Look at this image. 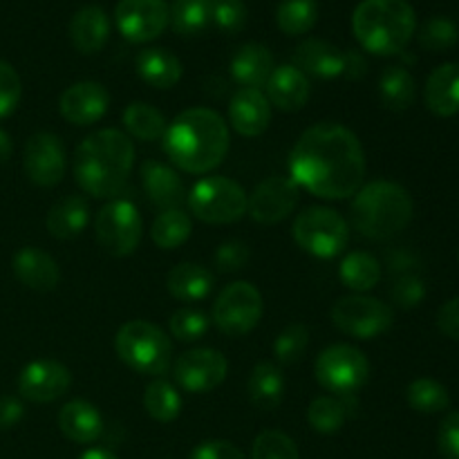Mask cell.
I'll return each instance as SVG.
<instances>
[{"label": "cell", "instance_id": "obj_1", "mask_svg": "<svg viewBox=\"0 0 459 459\" xmlns=\"http://www.w3.org/2000/svg\"><path fill=\"white\" fill-rule=\"evenodd\" d=\"M290 170L296 184L323 200H345L363 186L366 152L350 128L332 121L312 126L291 148Z\"/></svg>", "mask_w": 459, "mask_h": 459}, {"label": "cell", "instance_id": "obj_2", "mask_svg": "<svg viewBox=\"0 0 459 459\" xmlns=\"http://www.w3.org/2000/svg\"><path fill=\"white\" fill-rule=\"evenodd\" d=\"M229 126L211 108L179 112L164 133V151L184 173L204 175L222 164L229 152Z\"/></svg>", "mask_w": 459, "mask_h": 459}, {"label": "cell", "instance_id": "obj_3", "mask_svg": "<svg viewBox=\"0 0 459 459\" xmlns=\"http://www.w3.org/2000/svg\"><path fill=\"white\" fill-rule=\"evenodd\" d=\"M134 169V143L117 128L88 134L74 151V179L88 195H119Z\"/></svg>", "mask_w": 459, "mask_h": 459}, {"label": "cell", "instance_id": "obj_4", "mask_svg": "<svg viewBox=\"0 0 459 459\" xmlns=\"http://www.w3.org/2000/svg\"><path fill=\"white\" fill-rule=\"evenodd\" d=\"M415 30L417 16L408 0H363L352 13L354 36L377 56L402 54Z\"/></svg>", "mask_w": 459, "mask_h": 459}, {"label": "cell", "instance_id": "obj_5", "mask_svg": "<svg viewBox=\"0 0 459 459\" xmlns=\"http://www.w3.org/2000/svg\"><path fill=\"white\" fill-rule=\"evenodd\" d=\"M412 197L402 184L377 179L354 193L350 218L354 229L370 240H388L412 220Z\"/></svg>", "mask_w": 459, "mask_h": 459}, {"label": "cell", "instance_id": "obj_6", "mask_svg": "<svg viewBox=\"0 0 459 459\" xmlns=\"http://www.w3.org/2000/svg\"><path fill=\"white\" fill-rule=\"evenodd\" d=\"M115 350L117 357L139 375L161 379L173 366V343L164 330L148 321H128L121 325Z\"/></svg>", "mask_w": 459, "mask_h": 459}, {"label": "cell", "instance_id": "obj_7", "mask_svg": "<svg viewBox=\"0 0 459 459\" xmlns=\"http://www.w3.org/2000/svg\"><path fill=\"white\" fill-rule=\"evenodd\" d=\"M291 233H294V240L300 249L307 251L314 258L323 260L341 255L350 242V224L345 222L343 215L327 209V206L305 209L294 220Z\"/></svg>", "mask_w": 459, "mask_h": 459}, {"label": "cell", "instance_id": "obj_8", "mask_svg": "<svg viewBox=\"0 0 459 459\" xmlns=\"http://www.w3.org/2000/svg\"><path fill=\"white\" fill-rule=\"evenodd\" d=\"M247 193L222 175L202 178L186 195V204L197 220L206 224H231L247 213Z\"/></svg>", "mask_w": 459, "mask_h": 459}, {"label": "cell", "instance_id": "obj_9", "mask_svg": "<svg viewBox=\"0 0 459 459\" xmlns=\"http://www.w3.org/2000/svg\"><path fill=\"white\" fill-rule=\"evenodd\" d=\"M314 375L327 393H334V397H352L370 379V361L354 345H330L318 354Z\"/></svg>", "mask_w": 459, "mask_h": 459}, {"label": "cell", "instance_id": "obj_10", "mask_svg": "<svg viewBox=\"0 0 459 459\" xmlns=\"http://www.w3.org/2000/svg\"><path fill=\"white\" fill-rule=\"evenodd\" d=\"M97 242L106 254L115 258H126L134 254L142 242L143 222L137 206L130 200H110L94 220Z\"/></svg>", "mask_w": 459, "mask_h": 459}, {"label": "cell", "instance_id": "obj_11", "mask_svg": "<svg viewBox=\"0 0 459 459\" xmlns=\"http://www.w3.org/2000/svg\"><path fill=\"white\" fill-rule=\"evenodd\" d=\"M263 296L251 282L238 281L231 282L220 291L213 305V325L224 336H245L254 330L263 318Z\"/></svg>", "mask_w": 459, "mask_h": 459}, {"label": "cell", "instance_id": "obj_12", "mask_svg": "<svg viewBox=\"0 0 459 459\" xmlns=\"http://www.w3.org/2000/svg\"><path fill=\"white\" fill-rule=\"evenodd\" d=\"M330 316L336 330L361 341L377 339V336L385 334L393 327V309H390V305L363 294L343 296V299L336 300Z\"/></svg>", "mask_w": 459, "mask_h": 459}, {"label": "cell", "instance_id": "obj_13", "mask_svg": "<svg viewBox=\"0 0 459 459\" xmlns=\"http://www.w3.org/2000/svg\"><path fill=\"white\" fill-rule=\"evenodd\" d=\"M229 361L220 350L195 348L178 357L173 366L175 384L193 394H204L227 379Z\"/></svg>", "mask_w": 459, "mask_h": 459}, {"label": "cell", "instance_id": "obj_14", "mask_svg": "<svg viewBox=\"0 0 459 459\" xmlns=\"http://www.w3.org/2000/svg\"><path fill=\"white\" fill-rule=\"evenodd\" d=\"M115 22L130 43H151L169 27L170 7L166 0H119Z\"/></svg>", "mask_w": 459, "mask_h": 459}, {"label": "cell", "instance_id": "obj_15", "mask_svg": "<svg viewBox=\"0 0 459 459\" xmlns=\"http://www.w3.org/2000/svg\"><path fill=\"white\" fill-rule=\"evenodd\" d=\"M22 169L31 184L52 188L65 178V151L56 134L36 133L27 139Z\"/></svg>", "mask_w": 459, "mask_h": 459}, {"label": "cell", "instance_id": "obj_16", "mask_svg": "<svg viewBox=\"0 0 459 459\" xmlns=\"http://www.w3.org/2000/svg\"><path fill=\"white\" fill-rule=\"evenodd\" d=\"M296 204H299V184L290 178L273 175L255 186L247 200V211L258 224H278L294 213Z\"/></svg>", "mask_w": 459, "mask_h": 459}, {"label": "cell", "instance_id": "obj_17", "mask_svg": "<svg viewBox=\"0 0 459 459\" xmlns=\"http://www.w3.org/2000/svg\"><path fill=\"white\" fill-rule=\"evenodd\" d=\"M72 384V375L61 361L36 359L22 368L18 377V393L34 403H49L61 399Z\"/></svg>", "mask_w": 459, "mask_h": 459}, {"label": "cell", "instance_id": "obj_18", "mask_svg": "<svg viewBox=\"0 0 459 459\" xmlns=\"http://www.w3.org/2000/svg\"><path fill=\"white\" fill-rule=\"evenodd\" d=\"M110 108V94L97 81H79L61 94L58 110L67 124L92 126Z\"/></svg>", "mask_w": 459, "mask_h": 459}, {"label": "cell", "instance_id": "obj_19", "mask_svg": "<svg viewBox=\"0 0 459 459\" xmlns=\"http://www.w3.org/2000/svg\"><path fill=\"white\" fill-rule=\"evenodd\" d=\"M294 65L305 76L336 79V76H345L348 72V52L327 40L309 39L294 49Z\"/></svg>", "mask_w": 459, "mask_h": 459}, {"label": "cell", "instance_id": "obj_20", "mask_svg": "<svg viewBox=\"0 0 459 459\" xmlns=\"http://www.w3.org/2000/svg\"><path fill=\"white\" fill-rule=\"evenodd\" d=\"M229 121L242 137H260L272 121V103L260 90L240 88L229 103Z\"/></svg>", "mask_w": 459, "mask_h": 459}, {"label": "cell", "instance_id": "obj_21", "mask_svg": "<svg viewBox=\"0 0 459 459\" xmlns=\"http://www.w3.org/2000/svg\"><path fill=\"white\" fill-rule=\"evenodd\" d=\"M264 90H267L264 94L267 101L282 112L303 110L312 94L309 79L296 65L273 67Z\"/></svg>", "mask_w": 459, "mask_h": 459}, {"label": "cell", "instance_id": "obj_22", "mask_svg": "<svg viewBox=\"0 0 459 459\" xmlns=\"http://www.w3.org/2000/svg\"><path fill=\"white\" fill-rule=\"evenodd\" d=\"M142 186L148 200L164 211L182 209L186 202L182 178L170 166L157 160H148L142 164Z\"/></svg>", "mask_w": 459, "mask_h": 459}, {"label": "cell", "instance_id": "obj_23", "mask_svg": "<svg viewBox=\"0 0 459 459\" xmlns=\"http://www.w3.org/2000/svg\"><path fill=\"white\" fill-rule=\"evenodd\" d=\"M12 269L18 282L34 291H52L61 281V269L56 260L39 247H22L13 255Z\"/></svg>", "mask_w": 459, "mask_h": 459}, {"label": "cell", "instance_id": "obj_24", "mask_svg": "<svg viewBox=\"0 0 459 459\" xmlns=\"http://www.w3.org/2000/svg\"><path fill=\"white\" fill-rule=\"evenodd\" d=\"M58 429L76 444H92L103 435V417L85 399H72L58 412Z\"/></svg>", "mask_w": 459, "mask_h": 459}, {"label": "cell", "instance_id": "obj_25", "mask_svg": "<svg viewBox=\"0 0 459 459\" xmlns=\"http://www.w3.org/2000/svg\"><path fill=\"white\" fill-rule=\"evenodd\" d=\"M424 101L437 117L459 115V63H444L430 72Z\"/></svg>", "mask_w": 459, "mask_h": 459}, {"label": "cell", "instance_id": "obj_26", "mask_svg": "<svg viewBox=\"0 0 459 459\" xmlns=\"http://www.w3.org/2000/svg\"><path fill=\"white\" fill-rule=\"evenodd\" d=\"M67 31H70L72 45L81 54H97L108 43L110 21H108V13L99 4H88V7H81L72 16Z\"/></svg>", "mask_w": 459, "mask_h": 459}, {"label": "cell", "instance_id": "obj_27", "mask_svg": "<svg viewBox=\"0 0 459 459\" xmlns=\"http://www.w3.org/2000/svg\"><path fill=\"white\" fill-rule=\"evenodd\" d=\"M273 67L276 65H273L272 52L260 43L242 45L231 58V74L242 88L260 90L267 85Z\"/></svg>", "mask_w": 459, "mask_h": 459}, {"label": "cell", "instance_id": "obj_28", "mask_svg": "<svg viewBox=\"0 0 459 459\" xmlns=\"http://www.w3.org/2000/svg\"><path fill=\"white\" fill-rule=\"evenodd\" d=\"M215 276L200 263H179L166 276V287L170 296L184 303H197L204 300L213 291Z\"/></svg>", "mask_w": 459, "mask_h": 459}, {"label": "cell", "instance_id": "obj_29", "mask_svg": "<svg viewBox=\"0 0 459 459\" xmlns=\"http://www.w3.org/2000/svg\"><path fill=\"white\" fill-rule=\"evenodd\" d=\"M247 394L258 411H276L285 397V377H282L281 368L267 361L258 363L247 381Z\"/></svg>", "mask_w": 459, "mask_h": 459}, {"label": "cell", "instance_id": "obj_30", "mask_svg": "<svg viewBox=\"0 0 459 459\" xmlns=\"http://www.w3.org/2000/svg\"><path fill=\"white\" fill-rule=\"evenodd\" d=\"M90 222V206L83 195H65L49 209L48 231L56 240H72Z\"/></svg>", "mask_w": 459, "mask_h": 459}, {"label": "cell", "instance_id": "obj_31", "mask_svg": "<svg viewBox=\"0 0 459 459\" xmlns=\"http://www.w3.org/2000/svg\"><path fill=\"white\" fill-rule=\"evenodd\" d=\"M137 74L151 88L169 90L182 79V63L169 49L148 48L137 56Z\"/></svg>", "mask_w": 459, "mask_h": 459}, {"label": "cell", "instance_id": "obj_32", "mask_svg": "<svg viewBox=\"0 0 459 459\" xmlns=\"http://www.w3.org/2000/svg\"><path fill=\"white\" fill-rule=\"evenodd\" d=\"M357 412L352 397H316L307 408V421L316 433L334 435Z\"/></svg>", "mask_w": 459, "mask_h": 459}, {"label": "cell", "instance_id": "obj_33", "mask_svg": "<svg viewBox=\"0 0 459 459\" xmlns=\"http://www.w3.org/2000/svg\"><path fill=\"white\" fill-rule=\"evenodd\" d=\"M415 79L411 72L402 65L385 67L379 79V97L388 110L403 112L415 103Z\"/></svg>", "mask_w": 459, "mask_h": 459}, {"label": "cell", "instance_id": "obj_34", "mask_svg": "<svg viewBox=\"0 0 459 459\" xmlns=\"http://www.w3.org/2000/svg\"><path fill=\"white\" fill-rule=\"evenodd\" d=\"M339 278L345 287L363 294L381 281V264L368 251H352L341 260Z\"/></svg>", "mask_w": 459, "mask_h": 459}, {"label": "cell", "instance_id": "obj_35", "mask_svg": "<svg viewBox=\"0 0 459 459\" xmlns=\"http://www.w3.org/2000/svg\"><path fill=\"white\" fill-rule=\"evenodd\" d=\"M124 126L139 142H157V139L164 137L169 121L151 103L133 101L124 110Z\"/></svg>", "mask_w": 459, "mask_h": 459}, {"label": "cell", "instance_id": "obj_36", "mask_svg": "<svg viewBox=\"0 0 459 459\" xmlns=\"http://www.w3.org/2000/svg\"><path fill=\"white\" fill-rule=\"evenodd\" d=\"M213 22V0H173L170 25L178 34H202Z\"/></svg>", "mask_w": 459, "mask_h": 459}, {"label": "cell", "instance_id": "obj_37", "mask_svg": "<svg viewBox=\"0 0 459 459\" xmlns=\"http://www.w3.org/2000/svg\"><path fill=\"white\" fill-rule=\"evenodd\" d=\"M191 233H193V222L182 209L161 211V213L157 215L155 222H152V229H151L152 242L164 251L182 247L184 242L191 238Z\"/></svg>", "mask_w": 459, "mask_h": 459}, {"label": "cell", "instance_id": "obj_38", "mask_svg": "<svg viewBox=\"0 0 459 459\" xmlns=\"http://www.w3.org/2000/svg\"><path fill=\"white\" fill-rule=\"evenodd\" d=\"M143 408L148 415L160 424H170L182 412V397H179L178 388L164 379H155L148 384L146 393H143Z\"/></svg>", "mask_w": 459, "mask_h": 459}, {"label": "cell", "instance_id": "obj_39", "mask_svg": "<svg viewBox=\"0 0 459 459\" xmlns=\"http://www.w3.org/2000/svg\"><path fill=\"white\" fill-rule=\"evenodd\" d=\"M318 21L316 0H282L278 4L276 22L287 36L307 34Z\"/></svg>", "mask_w": 459, "mask_h": 459}, {"label": "cell", "instance_id": "obj_40", "mask_svg": "<svg viewBox=\"0 0 459 459\" xmlns=\"http://www.w3.org/2000/svg\"><path fill=\"white\" fill-rule=\"evenodd\" d=\"M406 399L412 411L421 412V415H435L451 406L448 390L439 381L429 379V377L412 381L406 390Z\"/></svg>", "mask_w": 459, "mask_h": 459}, {"label": "cell", "instance_id": "obj_41", "mask_svg": "<svg viewBox=\"0 0 459 459\" xmlns=\"http://www.w3.org/2000/svg\"><path fill=\"white\" fill-rule=\"evenodd\" d=\"M309 345V330L303 323H291L285 330L278 334L276 343H273V357L278 359V363L282 366H291V363H299L305 357Z\"/></svg>", "mask_w": 459, "mask_h": 459}, {"label": "cell", "instance_id": "obj_42", "mask_svg": "<svg viewBox=\"0 0 459 459\" xmlns=\"http://www.w3.org/2000/svg\"><path fill=\"white\" fill-rule=\"evenodd\" d=\"M459 40V30L451 18L435 16L426 21L420 30V45L430 52H446L455 48Z\"/></svg>", "mask_w": 459, "mask_h": 459}, {"label": "cell", "instance_id": "obj_43", "mask_svg": "<svg viewBox=\"0 0 459 459\" xmlns=\"http://www.w3.org/2000/svg\"><path fill=\"white\" fill-rule=\"evenodd\" d=\"M209 316L200 309L193 307H182L170 316V334L173 339H178L179 343H191V341H200L202 336L209 332Z\"/></svg>", "mask_w": 459, "mask_h": 459}, {"label": "cell", "instance_id": "obj_44", "mask_svg": "<svg viewBox=\"0 0 459 459\" xmlns=\"http://www.w3.org/2000/svg\"><path fill=\"white\" fill-rule=\"evenodd\" d=\"M251 459H300V453L290 435L281 430H264L255 437Z\"/></svg>", "mask_w": 459, "mask_h": 459}, {"label": "cell", "instance_id": "obj_45", "mask_svg": "<svg viewBox=\"0 0 459 459\" xmlns=\"http://www.w3.org/2000/svg\"><path fill=\"white\" fill-rule=\"evenodd\" d=\"M247 22V7L242 0H213V25L227 34H238Z\"/></svg>", "mask_w": 459, "mask_h": 459}, {"label": "cell", "instance_id": "obj_46", "mask_svg": "<svg viewBox=\"0 0 459 459\" xmlns=\"http://www.w3.org/2000/svg\"><path fill=\"white\" fill-rule=\"evenodd\" d=\"M21 94L22 85L18 72L7 61H0V119H4V117L16 110Z\"/></svg>", "mask_w": 459, "mask_h": 459}, {"label": "cell", "instance_id": "obj_47", "mask_svg": "<svg viewBox=\"0 0 459 459\" xmlns=\"http://www.w3.org/2000/svg\"><path fill=\"white\" fill-rule=\"evenodd\" d=\"M390 296H393V303H397L402 309H412L424 300L426 287L421 278L412 276V273H403L394 281Z\"/></svg>", "mask_w": 459, "mask_h": 459}, {"label": "cell", "instance_id": "obj_48", "mask_svg": "<svg viewBox=\"0 0 459 459\" xmlns=\"http://www.w3.org/2000/svg\"><path fill=\"white\" fill-rule=\"evenodd\" d=\"M251 254H249V247L240 240H229L222 242L215 251V267L220 269L222 273H233L238 269L245 267L249 263Z\"/></svg>", "mask_w": 459, "mask_h": 459}, {"label": "cell", "instance_id": "obj_49", "mask_svg": "<svg viewBox=\"0 0 459 459\" xmlns=\"http://www.w3.org/2000/svg\"><path fill=\"white\" fill-rule=\"evenodd\" d=\"M437 448L444 459H459V411L448 412L439 424Z\"/></svg>", "mask_w": 459, "mask_h": 459}, {"label": "cell", "instance_id": "obj_50", "mask_svg": "<svg viewBox=\"0 0 459 459\" xmlns=\"http://www.w3.org/2000/svg\"><path fill=\"white\" fill-rule=\"evenodd\" d=\"M188 459H245L240 448L233 446L231 442L224 439H211V442H202L200 446L193 448Z\"/></svg>", "mask_w": 459, "mask_h": 459}, {"label": "cell", "instance_id": "obj_51", "mask_svg": "<svg viewBox=\"0 0 459 459\" xmlns=\"http://www.w3.org/2000/svg\"><path fill=\"white\" fill-rule=\"evenodd\" d=\"M437 327L448 339L459 341V299H451L439 307Z\"/></svg>", "mask_w": 459, "mask_h": 459}, {"label": "cell", "instance_id": "obj_52", "mask_svg": "<svg viewBox=\"0 0 459 459\" xmlns=\"http://www.w3.org/2000/svg\"><path fill=\"white\" fill-rule=\"evenodd\" d=\"M25 415V406L16 397H0V430H9L18 424Z\"/></svg>", "mask_w": 459, "mask_h": 459}, {"label": "cell", "instance_id": "obj_53", "mask_svg": "<svg viewBox=\"0 0 459 459\" xmlns=\"http://www.w3.org/2000/svg\"><path fill=\"white\" fill-rule=\"evenodd\" d=\"M368 70V63L366 58L361 56L359 52L350 49L348 52V72H345V79H361Z\"/></svg>", "mask_w": 459, "mask_h": 459}, {"label": "cell", "instance_id": "obj_54", "mask_svg": "<svg viewBox=\"0 0 459 459\" xmlns=\"http://www.w3.org/2000/svg\"><path fill=\"white\" fill-rule=\"evenodd\" d=\"M12 151H13L12 139H9V134L0 128V164H4V161L12 157Z\"/></svg>", "mask_w": 459, "mask_h": 459}, {"label": "cell", "instance_id": "obj_55", "mask_svg": "<svg viewBox=\"0 0 459 459\" xmlns=\"http://www.w3.org/2000/svg\"><path fill=\"white\" fill-rule=\"evenodd\" d=\"M79 459H119V457L112 455V453L106 451V448H90V451H85Z\"/></svg>", "mask_w": 459, "mask_h": 459}]
</instances>
